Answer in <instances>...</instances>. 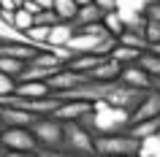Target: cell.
Masks as SVG:
<instances>
[{
  "mask_svg": "<svg viewBox=\"0 0 160 157\" xmlns=\"http://www.w3.org/2000/svg\"><path fill=\"white\" fill-rule=\"evenodd\" d=\"M79 125L92 135H111V133H122L130 127V114L106 103V100H98V103H92L90 114L79 119Z\"/></svg>",
  "mask_w": 160,
  "mask_h": 157,
  "instance_id": "6da1fadb",
  "label": "cell"
},
{
  "mask_svg": "<svg viewBox=\"0 0 160 157\" xmlns=\"http://www.w3.org/2000/svg\"><path fill=\"white\" fill-rule=\"evenodd\" d=\"M95 155L98 157L138 155V138H133L128 130L111 133V135H95Z\"/></svg>",
  "mask_w": 160,
  "mask_h": 157,
  "instance_id": "7a4b0ae2",
  "label": "cell"
},
{
  "mask_svg": "<svg viewBox=\"0 0 160 157\" xmlns=\"http://www.w3.org/2000/svg\"><path fill=\"white\" fill-rule=\"evenodd\" d=\"M62 149L79 157L95 155V135L79 122H62Z\"/></svg>",
  "mask_w": 160,
  "mask_h": 157,
  "instance_id": "3957f363",
  "label": "cell"
},
{
  "mask_svg": "<svg viewBox=\"0 0 160 157\" xmlns=\"http://www.w3.org/2000/svg\"><path fill=\"white\" fill-rule=\"evenodd\" d=\"M30 135L35 138L38 149H62V122L54 116H38L30 125Z\"/></svg>",
  "mask_w": 160,
  "mask_h": 157,
  "instance_id": "277c9868",
  "label": "cell"
},
{
  "mask_svg": "<svg viewBox=\"0 0 160 157\" xmlns=\"http://www.w3.org/2000/svg\"><path fill=\"white\" fill-rule=\"evenodd\" d=\"M0 144L6 152H35L38 144L30 135V127H6L0 133Z\"/></svg>",
  "mask_w": 160,
  "mask_h": 157,
  "instance_id": "5b68a950",
  "label": "cell"
},
{
  "mask_svg": "<svg viewBox=\"0 0 160 157\" xmlns=\"http://www.w3.org/2000/svg\"><path fill=\"white\" fill-rule=\"evenodd\" d=\"M84 81H87V76H82V73H76V71L62 68V71H57V73L46 81V87H49L52 95H62V92H71L73 87H79V84H84Z\"/></svg>",
  "mask_w": 160,
  "mask_h": 157,
  "instance_id": "8992f818",
  "label": "cell"
},
{
  "mask_svg": "<svg viewBox=\"0 0 160 157\" xmlns=\"http://www.w3.org/2000/svg\"><path fill=\"white\" fill-rule=\"evenodd\" d=\"M155 116H160V95L155 90H147L144 100L133 108V114H130V125L147 122V119H155Z\"/></svg>",
  "mask_w": 160,
  "mask_h": 157,
  "instance_id": "52a82bcc",
  "label": "cell"
},
{
  "mask_svg": "<svg viewBox=\"0 0 160 157\" xmlns=\"http://www.w3.org/2000/svg\"><path fill=\"white\" fill-rule=\"evenodd\" d=\"M90 103H82V100H60L57 111H54V119L57 122H79L84 114H90Z\"/></svg>",
  "mask_w": 160,
  "mask_h": 157,
  "instance_id": "ba28073f",
  "label": "cell"
},
{
  "mask_svg": "<svg viewBox=\"0 0 160 157\" xmlns=\"http://www.w3.org/2000/svg\"><path fill=\"white\" fill-rule=\"evenodd\" d=\"M35 122L33 114H27L22 108L17 106H0V125H3V130L6 127H30Z\"/></svg>",
  "mask_w": 160,
  "mask_h": 157,
  "instance_id": "9c48e42d",
  "label": "cell"
},
{
  "mask_svg": "<svg viewBox=\"0 0 160 157\" xmlns=\"http://www.w3.org/2000/svg\"><path fill=\"white\" fill-rule=\"evenodd\" d=\"M117 81L125 84V87H130V90H152V79L144 73L138 65H125Z\"/></svg>",
  "mask_w": 160,
  "mask_h": 157,
  "instance_id": "30bf717a",
  "label": "cell"
},
{
  "mask_svg": "<svg viewBox=\"0 0 160 157\" xmlns=\"http://www.w3.org/2000/svg\"><path fill=\"white\" fill-rule=\"evenodd\" d=\"M52 92L43 81H17L14 87V95L11 98H25V100H41V98H49Z\"/></svg>",
  "mask_w": 160,
  "mask_h": 157,
  "instance_id": "8fae6325",
  "label": "cell"
},
{
  "mask_svg": "<svg viewBox=\"0 0 160 157\" xmlns=\"http://www.w3.org/2000/svg\"><path fill=\"white\" fill-rule=\"evenodd\" d=\"M101 22H103V14H101V8H98L95 3H90V6H82V8L76 11V17L71 19V27H73V33H76L79 27L101 25Z\"/></svg>",
  "mask_w": 160,
  "mask_h": 157,
  "instance_id": "7c38bea8",
  "label": "cell"
},
{
  "mask_svg": "<svg viewBox=\"0 0 160 157\" xmlns=\"http://www.w3.org/2000/svg\"><path fill=\"white\" fill-rule=\"evenodd\" d=\"M119 73H122V65H117L114 60L106 57L92 73L87 76V79H90V81H101V84H111V81H117V79H119Z\"/></svg>",
  "mask_w": 160,
  "mask_h": 157,
  "instance_id": "4fadbf2b",
  "label": "cell"
},
{
  "mask_svg": "<svg viewBox=\"0 0 160 157\" xmlns=\"http://www.w3.org/2000/svg\"><path fill=\"white\" fill-rule=\"evenodd\" d=\"M38 54L35 46H27V43H0V57H11V60H19V62H30V60Z\"/></svg>",
  "mask_w": 160,
  "mask_h": 157,
  "instance_id": "5bb4252c",
  "label": "cell"
},
{
  "mask_svg": "<svg viewBox=\"0 0 160 157\" xmlns=\"http://www.w3.org/2000/svg\"><path fill=\"white\" fill-rule=\"evenodd\" d=\"M106 57H98V54H84V57H73L71 62H68V71H76V73H82V76H90L95 71V68L101 65Z\"/></svg>",
  "mask_w": 160,
  "mask_h": 157,
  "instance_id": "9a60e30c",
  "label": "cell"
},
{
  "mask_svg": "<svg viewBox=\"0 0 160 157\" xmlns=\"http://www.w3.org/2000/svg\"><path fill=\"white\" fill-rule=\"evenodd\" d=\"M71 38H73V27H71V22H57V25L49 30V41H46V46H68Z\"/></svg>",
  "mask_w": 160,
  "mask_h": 157,
  "instance_id": "2e32d148",
  "label": "cell"
},
{
  "mask_svg": "<svg viewBox=\"0 0 160 157\" xmlns=\"http://www.w3.org/2000/svg\"><path fill=\"white\" fill-rule=\"evenodd\" d=\"M117 17L122 19L125 30H133V33L144 35V30H147V17H144V14H136V11H117Z\"/></svg>",
  "mask_w": 160,
  "mask_h": 157,
  "instance_id": "e0dca14e",
  "label": "cell"
},
{
  "mask_svg": "<svg viewBox=\"0 0 160 157\" xmlns=\"http://www.w3.org/2000/svg\"><path fill=\"white\" fill-rule=\"evenodd\" d=\"M144 52H136V49H128V46H114V52H111L109 54V60H114V62H117V65H136V62H138V57H141Z\"/></svg>",
  "mask_w": 160,
  "mask_h": 157,
  "instance_id": "ac0fdd59",
  "label": "cell"
},
{
  "mask_svg": "<svg viewBox=\"0 0 160 157\" xmlns=\"http://www.w3.org/2000/svg\"><path fill=\"white\" fill-rule=\"evenodd\" d=\"M136 65L141 68V71L149 76L152 81H155V79H160V57H158V54H152V52H144L141 57H138V62H136Z\"/></svg>",
  "mask_w": 160,
  "mask_h": 157,
  "instance_id": "d6986e66",
  "label": "cell"
},
{
  "mask_svg": "<svg viewBox=\"0 0 160 157\" xmlns=\"http://www.w3.org/2000/svg\"><path fill=\"white\" fill-rule=\"evenodd\" d=\"M119 46H128V49H136V52H147L149 49V43H147V38L138 33H133V30H125V33L117 38Z\"/></svg>",
  "mask_w": 160,
  "mask_h": 157,
  "instance_id": "ffe728a7",
  "label": "cell"
},
{
  "mask_svg": "<svg viewBox=\"0 0 160 157\" xmlns=\"http://www.w3.org/2000/svg\"><path fill=\"white\" fill-rule=\"evenodd\" d=\"M52 11L57 14L60 22H71V19L76 17V11H79V6H76L73 0H54V3H52Z\"/></svg>",
  "mask_w": 160,
  "mask_h": 157,
  "instance_id": "44dd1931",
  "label": "cell"
},
{
  "mask_svg": "<svg viewBox=\"0 0 160 157\" xmlns=\"http://www.w3.org/2000/svg\"><path fill=\"white\" fill-rule=\"evenodd\" d=\"M160 155V135H149V138L138 141V157H158Z\"/></svg>",
  "mask_w": 160,
  "mask_h": 157,
  "instance_id": "7402d4cb",
  "label": "cell"
},
{
  "mask_svg": "<svg viewBox=\"0 0 160 157\" xmlns=\"http://www.w3.org/2000/svg\"><path fill=\"white\" fill-rule=\"evenodd\" d=\"M101 25L106 27V33H109L111 38H119V35L125 33V25H122V19L117 17V11H114V14H106Z\"/></svg>",
  "mask_w": 160,
  "mask_h": 157,
  "instance_id": "603a6c76",
  "label": "cell"
},
{
  "mask_svg": "<svg viewBox=\"0 0 160 157\" xmlns=\"http://www.w3.org/2000/svg\"><path fill=\"white\" fill-rule=\"evenodd\" d=\"M25 71V62H19V60H11V57H0V73H6L8 79L17 81V76Z\"/></svg>",
  "mask_w": 160,
  "mask_h": 157,
  "instance_id": "cb8c5ba5",
  "label": "cell"
},
{
  "mask_svg": "<svg viewBox=\"0 0 160 157\" xmlns=\"http://www.w3.org/2000/svg\"><path fill=\"white\" fill-rule=\"evenodd\" d=\"M155 0H117V11H136V14H144Z\"/></svg>",
  "mask_w": 160,
  "mask_h": 157,
  "instance_id": "d4e9b609",
  "label": "cell"
},
{
  "mask_svg": "<svg viewBox=\"0 0 160 157\" xmlns=\"http://www.w3.org/2000/svg\"><path fill=\"white\" fill-rule=\"evenodd\" d=\"M57 22H60V19H57V14H54L52 8H46V11H38V14L33 17V25H35V27H54Z\"/></svg>",
  "mask_w": 160,
  "mask_h": 157,
  "instance_id": "484cf974",
  "label": "cell"
},
{
  "mask_svg": "<svg viewBox=\"0 0 160 157\" xmlns=\"http://www.w3.org/2000/svg\"><path fill=\"white\" fill-rule=\"evenodd\" d=\"M30 27H33V17H30L25 8H17V14H14V30H19V33H27Z\"/></svg>",
  "mask_w": 160,
  "mask_h": 157,
  "instance_id": "4316f807",
  "label": "cell"
},
{
  "mask_svg": "<svg viewBox=\"0 0 160 157\" xmlns=\"http://www.w3.org/2000/svg\"><path fill=\"white\" fill-rule=\"evenodd\" d=\"M144 38H147V43H149V46L160 43V25H155V22H147V30H144Z\"/></svg>",
  "mask_w": 160,
  "mask_h": 157,
  "instance_id": "83f0119b",
  "label": "cell"
},
{
  "mask_svg": "<svg viewBox=\"0 0 160 157\" xmlns=\"http://www.w3.org/2000/svg\"><path fill=\"white\" fill-rule=\"evenodd\" d=\"M35 157H79V155H71L65 149H35Z\"/></svg>",
  "mask_w": 160,
  "mask_h": 157,
  "instance_id": "f1b7e54d",
  "label": "cell"
},
{
  "mask_svg": "<svg viewBox=\"0 0 160 157\" xmlns=\"http://www.w3.org/2000/svg\"><path fill=\"white\" fill-rule=\"evenodd\" d=\"M144 17H147V22H155V25H160V0H155L149 8L144 11Z\"/></svg>",
  "mask_w": 160,
  "mask_h": 157,
  "instance_id": "f546056e",
  "label": "cell"
},
{
  "mask_svg": "<svg viewBox=\"0 0 160 157\" xmlns=\"http://www.w3.org/2000/svg\"><path fill=\"white\" fill-rule=\"evenodd\" d=\"M95 6H98V8H101V14L103 17H106V14H114V11H117V0H92Z\"/></svg>",
  "mask_w": 160,
  "mask_h": 157,
  "instance_id": "4dcf8cb0",
  "label": "cell"
},
{
  "mask_svg": "<svg viewBox=\"0 0 160 157\" xmlns=\"http://www.w3.org/2000/svg\"><path fill=\"white\" fill-rule=\"evenodd\" d=\"M22 8H25L27 14H30V17H35V14L41 11V8H38V6H35V3H33V0H25V3H22Z\"/></svg>",
  "mask_w": 160,
  "mask_h": 157,
  "instance_id": "1f68e13d",
  "label": "cell"
},
{
  "mask_svg": "<svg viewBox=\"0 0 160 157\" xmlns=\"http://www.w3.org/2000/svg\"><path fill=\"white\" fill-rule=\"evenodd\" d=\"M0 11H17L14 0H0Z\"/></svg>",
  "mask_w": 160,
  "mask_h": 157,
  "instance_id": "d6a6232c",
  "label": "cell"
},
{
  "mask_svg": "<svg viewBox=\"0 0 160 157\" xmlns=\"http://www.w3.org/2000/svg\"><path fill=\"white\" fill-rule=\"evenodd\" d=\"M6 157H35V152H6Z\"/></svg>",
  "mask_w": 160,
  "mask_h": 157,
  "instance_id": "836d02e7",
  "label": "cell"
},
{
  "mask_svg": "<svg viewBox=\"0 0 160 157\" xmlns=\"http://www.w3.org/2000/svg\"><path fill=\"white\" fill-rule=\"evenodd\" d=\"M33 3H35L41 11H46V8H52V3H54V0H33Z\"/></svg>",
  "mask_w": 160,
  "mask_h": 157,
  "instance_id": "e575fe53",
  "label": "cell"
},
{
  "mask_svg": "<svg viewBox=\"0 0 160 157\" xmlns=\"http://www.w3.org/2000/svg\"><path fill=\"white\" fill-rule=\"evenodd\" d=\"M152 90H155V92L160 95V79H155V81H152Z\"/></svg>",
  "mask_w": 160,
  "mask_h": 157,
  "instance_id": "d590c367",
  "label": "cell"
},
{
  "mask_svg": "<svg viewBox=\"0 0 160 157\" xmlns=\"http://www.w3.org/2000/svg\"><path fill=\"white\" fill-rule=\"evenodd\" d=\"M76 6H79V8H82V6H90V3H92V0H73Z\"/></svg>",
  "mask_w": 160,
  "mask_h": 157,
  "instance_id": "8d00e7d4",
  "label": "cell"
},
{
  "mask_svg": "<svg viewBox=\"0 0 160 157\" xmlns=\"http://www.w3.org/2000/svg\"><path fill=\"white\" fill-rule=\"evenodd\" d=\"M22 3H25V0H14V6H17V8H22Z\"/></svg>",
  "mask_w": 160,
  "mask_h": 157,
  "instance_id": "74e56055",
  "label": "cell"
},
{
  "mask_svg": "<svg viewBox=\"0 0 160 157\" xmlns=\"http://www.w3.org/2000/svg\"><path fill=\"white\" fill-rule=\"evenodd\" d=\"M0 157H6V149H3V144H0Z\"/></svg>",
  "mask_w": 160,
  "mask_h": 157,
  "instance_id": "f35d334b",
  "label": "cell"
},
{
  "mask_svg": "<svg viewBox=\"0 0 160 157\" xmlns=\"http://www.w3.org/2000/svg\"><path fill=\"white\" fill-rule=\"evenodd\" d=\"M122 157H138V155H122Z\"/></svg>",
  "mask_w": 160,
  "mask_h": 157,
  "instance_id": "ab89813d",
  "label": "cell"
},
{
  "mask_svg": "<svg viewBox=\"0 0 160 157\" xmlns=\"http://www.w3.org/2000/svg\"><path fill=\"white\" fill-rule=\"evenodd\" d=\"M90 157H98V155H90Z\"/></svg>",
  "mask_w": 160,
  "mask_h": 157,
  "instance_id": "60d3db41",
  "label": "cell"
},
{
  "mask_svg": "<svg viewBox=\"0 0 160 157\" xmlns=\"http://www.w3.org/2000/svg\"><path fill=\"white\" fill-rule=\"evenodd\" d=\"M0 130H3V125H0Z\"/></svg>",
  "mask_w": 160,
  "mask_h": 157,
  "instance_id": "b9f144b4",
  "label": "cell"
},
{
  "mask_svg": "<svg viewBox=\"0 0 160 157\" xmlns=\"http://www.w3.org/2000/svg\"><path fill=\"white\" fill-rule=\"evenodd\" d=\"M158 135H160V133H158Z\"/></svg>",
  "mask_w": 160,
  "mask_h": 157,
  "instance_id": "7bdbcfd3",
  "label": "cell"
}]
</instances>
